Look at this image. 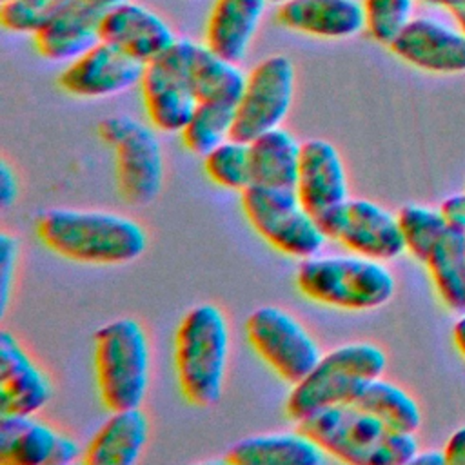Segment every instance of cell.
<instances>
[{
	"mask_svg": "<svg viewBox=\"0 0 465 465\" xmlns=\"http://www.w3.org/2000/svg\"><path fill=\"white\" fill-rule=\"evenodd\" d=\"M149 438V420L136 409L113 411L82 452L87 465H133L140 460Z\"/></svg>",
	"mask_w": 465,
	"mask_h": 465,
	"instance_id": "obj_22",
	"label": "cell"
},
{
	"mask_svg": "<svg viewBox=\"0 0 465 465\" xmlns=\"http://www.w3.org/2000/svg\"><path fill=\"white\" fill-rule=\"evenodd\" d=\"M18 196V178L15 169L9 165L7 160L0 162V202L2 207L7 209L15 203Z\"/></svg>",
	"mask_w": 465,
	"mask_h": 465,
	"instance_id": "obj_35",
	"label": "cell"
},
{
	"mask_svg": "<svg viewBox=\"0 0 465 465\" xmlns=\"http://www.w3.org/2000/svg\"><path fill=\"white\" fill-rule=\"evenodd\" d=\"M294 64L285 54L260 60L245 80L234 109L231 138L251 142L258 134L280 127L294 98Z\"/></svg>",
	"mask_w": 465,
	"mask_h": 465,
	"instance_id": "obj_10",
	"label": "cell"
},
{
	"mask_svg": "<svg viewBox=\"0 0 465 465\" xmlns=\"http://www.w3.org/2000/svg\"><path fill=\"white\" fill-rule=\"evenodd\" d=\"M145 65L120 49L96 42L58 74V85L74 98L96 100L140 85Z\"/></svg>",
	"mask_w": 465,
	"mask_h": 465,
	"instance_id": "obj_12",
	"label": "cell"
},
{
	"mask_svg": "<svg viewBox=\"0 0 465 465\" xmlns=\"http://www.w3.org/2000/svg\"><path fill=\"white\" fill-rule=\"evenodd\" d=\"M387 369L385 351L372 341L343 343L325 354L311 372L292 385L285 412L302 421L327 407L352 403L360 391Z\"/></svg>",
	"mask_w": 465,
	"mask_h": 465,
	"instance_id": "obj_5",
	"label": "cell"
},
{
	"mask_svg": "<svg viewBox=\"0 0 465 465\" xmlns=\"http://www.w3.org/2000/svg\"><path fill=\"white\" fill-rule=\"evenodd\" d=\"M365 31L381 45H389L407 25L414 0H363Z\"/></svg>",
	"mask_w": 465,
	"mask_h": 465,
	"instance_id": "obj_32",
	"label": "cell"
},
{
	"mask_svg": "<svg viewBox=\"0 0 465 465\" xmlns=\"http://www.w3.org/2000/svg\"><path fill=\"white\" fill-rule=\"evenodd\" d=\"M276 22L300 35L343 40L365 29V13L358 0H287L278 4Z\"/></svg>",
	"mask_w": 465,
	"mask_h": 465,
	"instance_id": "obj_20",
	"label": "cell"
},
{
	"mask_svg": "<svg viewBox=\"0 0 465 465\" xmlns=\"http://www.w3.org/2000/svg\"><path fill=\"white\" fill-rule=\"evenodd\" d=\"M16 263H18V240L4 231L0 234V291H2V314H5V309L9 305V296L15 282V272H16Z\"/></svg>",
	"mask_w": 465,
	"mask_h": 465,
	"instance_id": "obj_33",
	"label": "cell"
},
{
	"mask_svg": "<svg viewBox=\"0 0 465 465\" xmlns=\"http://www.w3.org/2000/svg\"><path fill=\"white\" fill-rule=\"evenodd\" d=\"M100 42H105L143 65L160 58L174 42L171 25L153 9L125 0L113 7L100 24Z\"/></svg>",
	"mask_w": 465,
	"mask_h": 465,
	"instance_id": "obj_17",
	"label": "cell"
},
{
	"mask_svg": "<svg viewBox=\"0 0 465 465\" xmlns=\"http://www.w3.org/2000/svg\"><path fill=\"white\" fill-rule=\"evenodd\" d=\"M140 91L149 124L160 133H180L198 105L187 78L165 54L145 65Z\"/></svg>",
	"mask_w": 465,
	"mask_h": 465,
	"instance_id": "obj_18",
	"label": "cell"
},
{
	"mask_svg": "<svg viewBox=\"0 0 465 465\" xmlns=\"http://www.w3.org/2000/svg\"><path fill=\"white\" fill-rule=\"evenodd\" d=\"M450 334H452V343H454L458 354L465 360V311L458 312V318L452 323Z\"/></svg>",
	"mask_w": 465,
	"mask_h": 465,
	"instance_id": "obj_40",
	"label": "cell"
},
{
	"mask_svg": "<svg viewBox=\"0 0 465 465\" xmlns=\"http://www.w3.org/2000/svg\"><path fill=\"white\" fill-rule=\"evenodd\" d=\"M163 54L180 67L198 104H218L236 109L247 80L238 64L218 56L205 44L189 38H176Z\"/></svg>",
	"mask_w": 465,
	"mask_h": 465,
	"instance_id": "obj_14",
	"label": "cell"
},
{
	"mask_svg": "<svg viewBox=\"0 0 465 465\" xmlns=\"http://www.w3.org/2000/svg\"><path fill=\"white\" fill-rule=\"evenodd\" d=\"M387 47L396 58L425 73H465V33L434 18H411Z\"/></svg>",
	"mask_w": 465,
	"mask_h": 465,
	"instance_id": "obj_13",
	"label": "cell"
},
{
	"mask_svg": "<svg viewBox=\"0 0 465 465\" xmlns=\"http://www.w3.org/2000/svg\"><path fill=\"white\" fill-rule=\"evenodd\" d=\"M71 0H7L0 2V24L11 33L35 35Z\"/></svg>",
	"mask_w": 465,
	"mask_h": 465,
	"instance_id": "obj_31",
	"label": "cell"
},
{
	"mask_svg": "<svg viewBox=\"0 0 465 465\" xmlns=\"http://www.w3.org/2000/svg\"><path fill=\"white\" fill-rule=\"evenodd\" d=\"M298 429L329 458L351 465H407L420 450L416 434L394 430L354 403L327 407Z\"/></svg>",
	"mask_w": 465,
	"mask_h": 465,
	"instance_id": "obj_2",
	"label": "cell"
},
{
	"mask_svg": "<svg viewBox=\"0 0 465 465\" xmlns=\"http://www.w3.org/2000/svg\"><path fill=\"white\" fill-rule=\"evenodd\" d=\"M82 452L84 450L80 449V445L71 436L60 432L51 465H67V463H73L76 460H82Z\"/></svg>",
	"mask_w": 465,
	"mask_h": 465,
	"instance_id": "obj_37",
	"label": "cell"
},
{
	"mask_svg": "<svg viewBox=\"0 0 465 465\" xmlns=\"http://www.w3.org/2000/svg\"><path fill=\"white\" fill-rule=\"evenodd\" d=\"M240 203L247 223L274 251L298 260L320 254L327 238L294 189L251 183L240 193Z\"/></svg>",
	"mask_w": 465,
	"mask_h": 465,
	"instance_id": "obj_8",
	"label": "cell"
},
{
	"mask_svg": "<svg viewBox=\"0 0 465 465\" xmlns=\"http://www.w3.org/2000/svg\"><path fill=\"white\" fill-rule=\"evenodd\" d=\"M60 432L36 414H0L2 465H51Z\"/></svg>",
	"mask_w": 465,
	"mask_h": 465,
	"instance_id": "obj_25",
	"label": "cell"
},
{
	"mask_svg": "<svg viewBox=\"0 0 465 465\" xmlns=\"http://www.w3.org/2000/svg\"><path fill=\"white\" fill-rule=\"evenodd\" d=\"M94 376L104 407H142L151 376V347L143 325L129 316L114 318L94 331Z\"/></svg>",
	"mask_w": 465,
	"mask_h": 465,
	"instance_id": "obj_6",
	"label": "cell"
},
{
	"mask_svg": "<svg viewBox=\"0 0 465 465\" xmlns=\"http://www.w3.org/2000/svg\"><path fill=\"white\" fill-rule=\"evenodd\" d=\"M36 236L51 252L89 265H124L147 249L145 229L111 211L47 209L36 218Z\"/></svg>",
	"mask_w": 465,
	"mask_h": 465,
	"instance_id": "obj_1",
	"label": "cell"
},
{
	"mask_svg": "<svg viewBox=\"0 0 465 465\" xmlns=\"http://www.w3.org/2000/svg\"><path fill=\"white\" fill-rule=\"evenodd\" d=\"M267 2H271V4H282V2H287V0H267Z\"/></svg>",
	"mask_w": 465,
	"mask_h": 465,
	"instance_id": "obj_41",
	"label": "cell"
},
{
	"mask_svg": "<svg viewBox=\"0 0 465 465\" xmlns=\"http://www.w3.org/2000/svg\"><path fill=\"white\" fill-rule=\"evenodd\" d=\"M202 158L203 171L214 185L242 193L252 183L247 142L229 138Z\"/></svg>",
	"mask_w": 465,
	"mask_h": 465,
	"instance_id": "obj_30",
	"label": "cell"
},
{
	"mask_svg": "<svg viewBox=\"0 0 465 465\" xmlns=\"http://www.w3.org/2000/svg\"><path fill=\"white\" fill-rule=\"evenodd\" d=\"M243 329L260 360L291 385L305 378L323 354L309 329L294 314L276 305L254 309Z\"/></svg>",
	"mask_w": 465,
	"mask_h": 465,
	"instance_id": "obj_9",
	"label": "cell"
},
{
	"mask_svg": "<svg viewBox=\"0 0 465 465\" xmlns=\"http://www.w3.org/2000/svg\"><path fill=\"white\" fill-rule=\"evenodd\" d=\"M234 109L218 104H198L193 116L180 131L187 151L205 156L222 142L231 138Z\"/></svg>",
	"mask_w": 465,
	"mask_h": 465,
	"instance_id": "obj_29",
	"label": "cell"
},
{
	"mask_svg": "<svg viewBox=\"0 0 465 465\" xmlns=\"http://www.w3.org/2000/svg\"><path fill=\"white\" fill-rule=\"evenodd\" d=\"M294 282L311 302L341 311L378 309L396 291V278L385 262L354 252L305 258Z\"/></svg>",
	"mask_w": 465,
	"mask_h": 465,
	"instance_id": "obj_4",
	"label": "cell"
},
{
	"mask_svg": "<svg viewBox=\"0 0 465 465\" xmlns=\"http://www.w3.org/2000/svg\"><path fill=\"white\" fill-rule=\"evenodd\" d=\"M247 143L252 183L271 189L296 187L302 143L291 131L280 125Z\"/></svg>",
	"mask_w": 465,
	"mask_h": 465,
	"instance_id": "obj_24",
	"label": "cell"
},
{
	"mask_svg": "<svg viewBox=\"0 0 465 465\" xmlns=\"http://www.w3.org/2000/svg\"><path fill=\"white\" fill-rule=\"evenodd\" d=\"M407 252L425 263L432 249L449 231L440 209L423 203H405L398 213Z\"/></svg>",
	"mask_w": 465,
	"mask_h": 465,
	"instance_id": "obj_28",
	"label": "cell"
},
{
	"mask_svg": "<svg viewBox=\"0 0 465 465\" xmlns=\"http://www.w3.org/2000/svg\"><path fill=\"white\" fill-rule=\"evenodd\" d=\"M440 213L447 222V227L465 234V191L452 193L440 203Z\"/></svg>",
	"mask_w": 465,
	"mask_h": 465,
	"instance_id": "obj_34",
	"label": "cell"
},
{
	"mask_svg": "<svg viewBox=\"0 0 465 465\" xmlns=\"http://www.w3.org/2000/svg\"><path fill=\"white\" fill-rule=\"evenodd\" d=\"M411 463L418 465H447L443 449H420Z\"/></svg>",
	"mask_w": 465,
	"mask_h": 465,
	"instance_id": "obj_39",
	"label": "cell"
},
{
	"mask_svg": "<svg viewBox=\"0 0 465 465\" xmlns=\"http://www.w3.org/2000/svg\"><path fill=\"white\" fill-rule=\"evenodd\" d=\"M325 456L323 449L298 429L243 438L227 449L225 461L232 465H320Z\"/></svg>",
	"mask_w": 465,
	"mask_h": 465,
	"instance_id": "obj_23",
	"label": "cell"
},
{
	"mask_svg": "<svg viewBox=\"0 0 465 465\" xmlns=\"http://www.w3.org/2000/svg\"><path fill=\"white\" fill-rule=\"evenodd\" d=\"M0 2H7V0H0Z\"/></svg>",
	"mask_w": 465,
	"mask_h": 465,
	"instance_id": "obj_42",
	"label": "cell"
},
{
	"mask_svg": "<svg viewBox=\"0 0 465 465\" xmlns=\"http://www.w3.org/2000/svg\"><path fill=\"white\" fill-rule=\"evenodd\" d=\"M267 4V0H214L205 25V45L218 56L240 64L252 44Z\"/></svg>",
	"mask_w": 465,
	"mask_h": 465,
	"instance_id": "obj_21",
	"label": "cell"
},
{
	"mask_svg": "<svg viewBox=\"0 0 465 465\" xmlns=\"http://www.w3.org/2000/svg\"><path fill=\"white\" fill-rule=\"evenodd\" d=\"M98 136L113 151L120 196L134 207L156 200L163 185V151L156 129L127 114L98 124Z\"/></svg>",
	"mask_w": 465,
	"mask_h": 465,
	"instance_id": "obj_7",
	"label": "cell"
},
{
	"mask_svg": "<svg viewBox=\"0 0 465 465\" xmlns=\"http://www.w3.org/2000/svg\"><path fill=\"white\" fill-rule=\"evenodd\" d=\"M420 2L447 9L454 16L458 27L465 33V0H420Z\"/></svg>",
	"mask_w": 465,
	"mask_h": 465,
	"instance_id": "obj_38",
	"label": "cell"
},
{
	"mask_svg": "<svg viewBox=\"0 0 465 465\" xmlns=\"http://www.w3.org/2000/svg\"><path fill=\"white\" fill-rule=\"evenodd\" d=\"M334 240L349 252L380 262L407 252L398 214L367 198H349Z\"/></svg>",
	"mask_w": 465,
	"mask_h": 465,
	"instance_id": "obj_16",
	"label": "cell"
},
{
	"mask_svg": "<svg viewBox=\"0 0 465 465\" xmlns=\"http://www.w3.org/2000/svg\"><path fill=\"white\" fill-rule=\"evenodd\" d=\"M447 465H465V423L456 427L443 445Z\"/></svg>",
	"mask_w": 465,
	"mask_h": 465,
	"instance_id": "obj_36",
	"label": "cell"
},
{
	"mask_svg": "<svg viewBox=\"0 0 465 465\" xmlns=\"http://www.w3.org/2000/svg\"><path fill=\"white\" fill-rule=\"evenodd\" d=\"M125 0H71L35 35L38 54L51 62H71L100 42L104 16Z\"/></svg>",
	"mask_w": 465,
	"mask_h": 465,
	"instance_id": "obj_15",
	"label": "cell"
},
{
	"mask_svg": "<svg viewBox=\"0 0 465 465\" xmlns=\"http://www.w3.org/2000/svg\"><path fill=\"white\" fill-rule=\"evenodd\" d=\"M294 191L325 238L334 240L349 202V180L341 154L329 140L311 138L302 143Z\"/></svg>",
	"mask_w": 465,
	"mask_h": 465,
	"instance_id": "obj_11",
	"label": "cell"
},
{
	"mask_svg": "<svg viewBox=\"0 0 465 465\" xmlns=\"http://www.w3.org/2000/svg\"><path fill=\"white\" fill-rule=\"evenodd\" d=\"M441 303L452 312L465 311V234L449 229L425 260Z\"/></svg>",
	"mask_w": 465,
	"mask_h": 465,
	"instance_id": "obj_26",
	"label": "cell"
},
{
	"mask_svg": "<svg viewBox=\"0 0 465 465\" xmlns=\"http://www.w3.org/2000/svg\"><path fill=\"white\" fill-rule=\"evenodd\" d=\"M53 396L44 369L9 331L0 334V414H36Z\"/></svg>",
	"mask_w": 465,
	"mask_h": 465,
	"instance_id": "obj_19",
	"label": "cell"
},
{
	"mask_svg": "<svg viewBox=\"0 0 465 465\" xmlns=\"http://www.w3.org/2000/svg\"><path fill=\"white\" fill-rule=\"evenodd\" d=\"M352 403L394 430L416 434L421 427L423 416L416 398L383 376L371 380Z\"/></svg>",
	"mask_w": 465,
	"mask_h": 465,
	"instance_id": "obj_27",
	"label": "cell"
},
{
	"mask_svg": "<svg viewBox=\"0 0 465 465\" xmlns=\"http://www.w3.org/2000/svg\"><path fill=\"white\" fill-rule=\"evenodd\" d=\"M231 334L225 312L214 303H198L180 320L174 332V374L180 394L198 409L222 398Z\"/></svg>",
	"mask_w": 465,
	"mask_h": 465,
	"instance_id": "obj_3",
	"label": "cell"
}]
</instances>
